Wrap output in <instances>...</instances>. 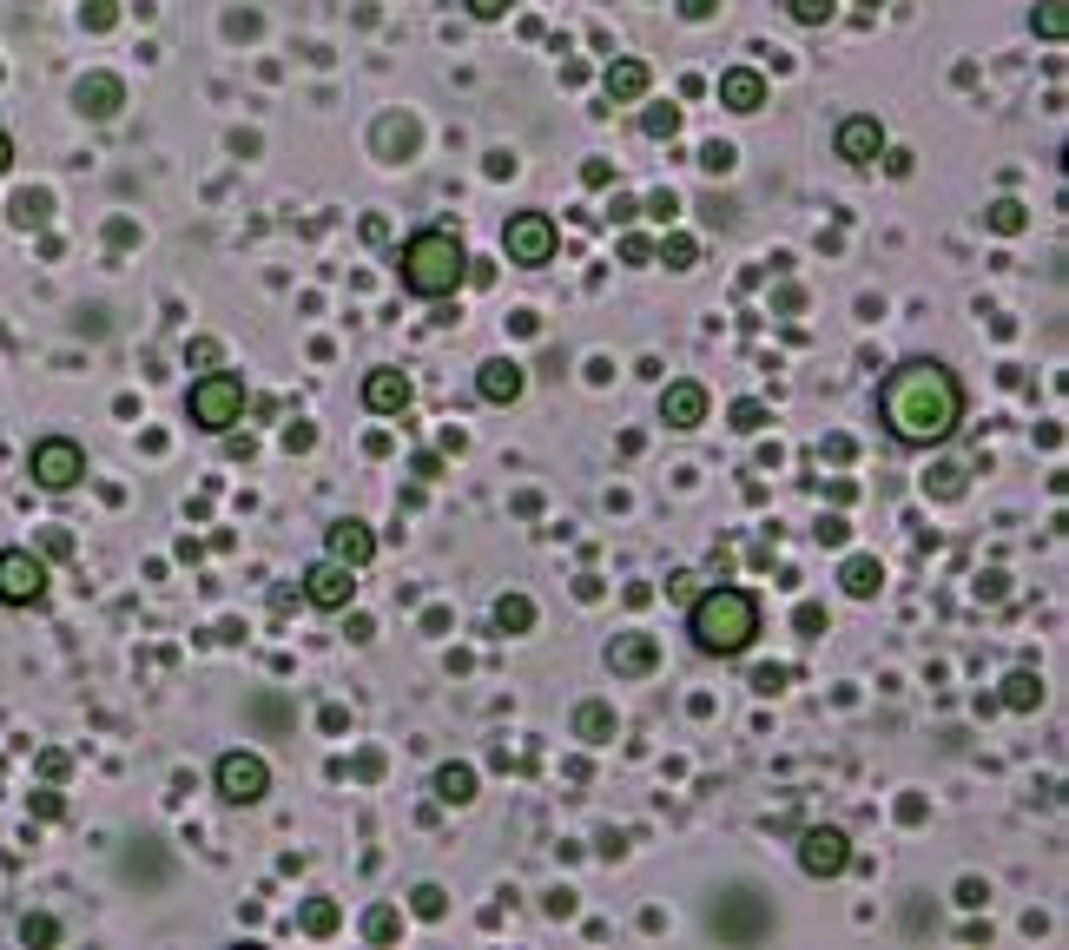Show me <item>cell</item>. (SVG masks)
Listing matches in <instances>:
<instances>
[{
  "instance_id": "6da1fadb",
  "label": "cell",
  "mask_w": 1069,
  "mask_h": 950,
  "mask_svg": "<svg viewBox=\"0 0 1069 950\" xmlns=\"http://www.w3.org/2000/svg\"><path fill=\"white\" fill-rule=\"evenodd\" d=\"M879 410H885V429H892L905 449H938V443H951L958 423H964V390H958V376H951L945 363L912 357V363H898V370L885 376Z\"/></svg>"
},
{
  "instance_id": "7a4b0ae2",
  "label": "cell",
  "mask_w": 1069,
  "mask_h": 950,
  "mask_svg": "<svg viewBox=\"0 0 1069 950\" xmlns=\"http://www.w3.org/2000/svg\"><path fill=\"white\" fill-rule=\"evenodd\" d=\"M687 634H694V647H700V654L733 660V654H746V647H753V634H760V601H753L746 588H713V594H700V601H694Z\"/></svg>"
},
{
  "instance_id": "3957f363",
  "label": "cell",
  "mask_w": 1069,
  "mask_h": 950,
  "mask_svg": "<svg viewBox=\"0 0 1069 950\" xmlns=\"http://www.w3.org/2000/svg\"><path fill=\"white\" fill-rule=\"evenodd\" d=\"M396 271H403V291H410V297H449V291L462 284V271H469V251H462L456 231L436 225V231H416V238L403 244Z\"/></svg>"
},
{
  "instance_id": "277c9868",
  "label": "cell",
  "mask_w": 1069,
  "mask_h": 950,
  "mask_svg": "<svg viewBox=\"0 0 1069 950\" xmlns=\"http://www.w3.org/2000/svg\"><path fill=\"white\" fill-rule=\"evenodd\" d=\"M185 410H192V423L198 429H211V436H225L238 416H244V383L231 376V370H205L198 383H192V396H185Z\"/></svg>"
},
{
  "instance_id": "5b68a950",
  "label": "cell",
  "mask_w": 1069,
  "mask_h": 950,
  "mask_svg": "<svg viewBox=\"0 0 1069 950\" xmlns=\"http://www.w3.org/2000/svg\"><path fill=\"white\" fill-rule=\"evenodd\" d=\"M26 476H33L46 495H66V489L86 482V449H79L73 436H40L33 456H26Z\"/></svg>"
},
{
  "instance_id": "8992f818",
  "label": "cell",
  "mask_w": 1069,
  "mask_h": 950,
  "mask_svg": "<svg viewBox=\"0 0 1069 950\" xmlns=\"http://www.w3.org/2000/svg\"><path fill=\"white\" fill-rule=\"evenodd\" d=\"M713 931H720L727 944H760V938L773 931V905H766L753 885H733V892L713 905Z\"/></svg>"
},
{
  "instance_id": "52a82bcc",
  "label": "cell",
  "mask_w": 1069,
  "mask_h": 950,
  "mask_svg": "<svg viewBox=\"0 0 1069 950\" xmlns=\"http://www.w3.org/2000/svg\"><path fill=\"white\" fill-rule=\"evenodd\" d=\"M555 244H561V231H555V218H548V211H515V218H509V231H502L509 264H548V258H555Z\"/></svg>"
},
{
  "instance_id": "ba28073f",
  "label": "cell",
  "mask_w": 1069,
  "mask_h": 950,
  "mask_svg": "<svg viewBox=\"0 0 1069 950\" xmlns=\"http://www.w3.org/2000/svg\"><path fill=\"white\" fill-rule=\"evenodd\" d=\"M211 779H218V799H225V806H258V799L271 793V766H264L258 753H225V760L211 766Z\"/></svg>"
},
{
  "instance_id": "9c48e42d",
  "label": "cell",
  "mask_w": 1069,
  "mask_h": 950,
  "mask_svg": "<svg viewBox=\"0 0 1069 950\" xmlns=\"http://www.w3.org/2000/svg\"><path fill=\"white\" fill-rule=\"evenodd\" d=\"M46 594V561L33 548H0V608H33Z\"/></svg>"
},
{
  "instance_id": "30bf717a",
  "label": "cell",
  "mask_w": 1069,
  "mask_h": 950,
  "mask_svg": "<svg viewBox=\"0 0 1069 950\" xmlns=\"http://www.w3.org/2000/svg\"><path fill=\"white\" fill-rule=\"evenodd\" d=\"M350 594H357V568H343V561H330V555L304 568V601H310V608L343 614V608H350Z\"/></svg>"
},
{
  "instance_id": "8fae6325",
  "label": "cell",
  "mask_w": 1069,
  "mask_h": 950,
  "mask_svg": "<svg viewBox=\"0 0 1069 950\" xmlns=\"http://www.w3.org/2000/svg\"><path fill=\"white\" fill-rule=\"evenodd\" d=\"M852 865V839L839 832V826H812L806 839H799V872L806 878H839Z\"/></svg>"
},
{
  "instance_id": "7c38bea8",
  "label": "cell",
  "mask_w": 1069,
  "mask_h": 950,
  "mask_svg": "<svg viewBox=\"0 0 1069 950\" xmlns=\"http://www.w3.org/2000/svg\"><path fill=\"white\" fill-rule=\"evenodd\" d=\"M707 410H713V396H707L700 383H687V376L661 390V423H667V429H700Z\"/></svg>"
},
{
  "instance_id": "4fadbf2b",
  "label": "cell",
  "mask_w": 1069,
  "mask_h": 950,
  "mask_svg": "<svg viewBox=\"0 0 1069 950\" xmlns=\"http://www.w3.org/2000/svg\"><path fill=\"white\" fill-rule=\"evenodd\" d=\"M73 106H79L86 119H119V106H126V79H119V73H86V79L73 86Z\"/></svg>"
},
{
  "instance_id": "5bb4252c",
  "label": "cell",
  "mask_w": 1069,
  "mask_h": 950,
  "mask_svg": "<svg viewBox=\"0 0 1069 950\" xmlns=\"http://www.w3.org/2000/svg\"><path fill=\"white\" fill-rule=\"evenodd\" d=\"M885 152V125L872 119V112H852V119H839V159H852V165H872Z\"/></svg>"
},
{
  "instance_id": "9a60e30c",
  "label": "cell",
  "mask_w": 1069,
  "mask_h": 950,
  "mask_svg": "<svg viewBox=\"0 0 1069 950\" xmlns=\"http://www.w3.org/2000/svg\"><path fill=\"white\" fill-rule=\"evenodd\" d=\"M363 410L370 416H403L410 410V376L403 370H370L363 376Z\"/></svg>"
},
{
  "instance_id": "2e32d148",
  "label": "cell",
  "mask_w": 1069,
  "mask_h": 950,
  "mask_svg": "<svg viewBox=\"0 0 1069 950\" xmlns=\"http://www.w3.org/2000/svg\"><path fill=\"white\" fill-rule=\"evenodd\" d=\"M377 555V535H370V522H330V561H343V568H363Z\"/></svg>"
},
{
  "instance_id": "e0dca14e",
  "label": "cell",
  "mask_w": 1069,
  "mask_h": 950,
  "mask_svg": "<svg viewBox=\"0 0 1069 950\" xmlns=\"http://www.w3.org/2000/svg\"><path fill=\"white\" fill-rule=\"evenodd\" d=\"M720 106H733V112H760V106H766V79H760L753 66H727V73H720Z\"/></svg>"
},
{
  "instance_id": "ac0fdd59",
  "label": "cell",
  "mask_w": 1069,
  "mask_h": 950,
  "mask_svg": "<svg viewBox=\"0 0 1069 950\" xmlns=\"http://www.w3.org/2000/svg\"><path fill=\"white\" fill-rule=\"evenodd\" d=\"M654 660H661L654 634H614V647H608V667H614V674H628V680H634V674H647Z\"/></svg>"
},
{
  "instance_id": "d6986e66",
  "label": "cell",
  "mask_w": 1069,
  "mask_h": 950,
  "mask_svg": "<svg viewBox=\"0 0 1069 950\" xmlns=\"http://www.w3.org/2000/svg\"><path fill=\"white\" fill-rule=\"evenodd\" d=\"M522 363H509V357H495V363H482V376H476V390H482V403H515L522 396Z\"/></svg>"
},
{
  "instance_id": "ffe728a7",
  "label": "cell",
  "mask_w": 1069,
  "mask_h": 950,
  "mask_svg": "<svg viewBox=\"0 0 1069 950\" xmlns=\"http://www.w3.org/2000/svg\"><path fill=\"white\" fill-rule=\"evenodd\" d=\"M601 86H608V99H647V59H608V73H601Z\"/></svg>"
},
{
  "instance_id": "44dd1931",
  "label": "cell",
  "mask_w": 1069,
  "mask_h": 950,
  "mask_svg": "<svg viewBox=\"0 0 1069 950\" xmlns=\"http://www.w3.org/2000/svg\"><path fill=\"white\" fill-rule=\"evenodd\" d=\"M839 581H846L852 601H872V594L885 588V568H879V555H852V561L839 568Z\"/></svg>"
},
{
  "instance_id": "7402d4cb",
  "label": "cell",
  "mask_w": 1069,
  "mask_h": 950,
  "mask_svg": "<svg viewBox=\"0 0 1069 950\" xmlns=\"http://www.w3.org/2000/svg\"><path fill=\"white\" fill-rule=\"evenodd\" d=\"M575 740L608 746V740H614V707H608V700H581V707H575Z\"/></svg>"
},
{
  "instance_id": "603a6c76",
  "label": "cell",
  "mask_w": 1069,
  "mask_h": 950,
  "mask_svg": "<svg viewBox=\"0 0 1069 950\" xmlns=\"http://www.w3.org/2000/svg\"><path fill=\"white\" fill-rule=\"evenodd\" d=\"M436 799H443V806H469V799H476V766H462V760L436 766Z\"/></svg>"
},
{
  "instance_id": "cb8c5ba5",
  "label": "cell",
  "mask_w": 1069,
  "mask_h": 950,
  "mask_svg": "<svg viewBox=\"0 0 1069 950\" xmlns=\"http://www.w3.org/2000/svg\"><path fill=\"white\" fill-rule=\"evenodd\" d=\"M377 152H383V159H410V152H416V119L390 112V119L377 125Z\"/></svg>"
},
{
  "instance_id": "d4e9b609",
  "label": "cell",
  "mask_w": 1069,
  "mask_h": 950,
  "mask_svg": "<svg viewBox=\"0 0 1069 950\" xmlns=\"http://www.w3.org/2000/svg\"><path fill=\"white\" fill-rule=\"evenodd\" d=\"M495 627H502V634H528V627H535V601H528V594H502V601H495Z\"/></svg>"
},
{
  "instance_id": "484cf974",
  "label": "cell",
  "mask_w": 1069,
  "mask_h": 950,
  "mask_svg": "<svg viewBox=\"0 0 1069 950\" xmlns=\"http://www.w3.org/2000/svg\"><path fill=\"white\" fill-rule=\"evenodd\" d=\"M1004 707H1011V713H1030V707H1044V680H1037L1030 667H1024V674H1011V680H1004Z\"/></svg>"
},
{
  "instance_id": "4316f807",
  "label": "cell",
  "mask_w": 1069,
  "mask_h": 950,
  "mask_svg": "<svg viewBox=\"0 0 1069 950\" xmlns=\"http://www.w3.org/2000/svg\"><path fill=\"white\" fill-rule=\"evenodd\" d=\"M46 211H53V198H46V192H20V198L7 205V218H13L20 231H40V225H46Z\"/></svg>"
},
{
  "instance_id": "83f0119b",
  "label": "cell",
  "mask_w": 1069,
  "mask_h": 950,
  "mask_svg": "<svg viewBox=\"0 0 1069 950\" xmlns=\"http://www.w3.org/2000/svg\"><path fill=\"white\" fill-rule=\"evenodd\" d=\"M337 925H343V911H337L330 898H310V905H304V931H310V938H337Z\"/></svg>"
},
{
  "instance_id": "f1b7e54d",
  "label": "cell",
  "mask_w": 1069,
  "mask_h": 950,
  "mask_svg": "<svg viewBox=\"0 0 1069 950\" xmlns=\"http://www.w3.org/2000/svg\"><path fill=\"white\" fill-rule=\"evenodd\" d=\"M984 225H991L997 238H1017V231H1024V205H1017V198H997V205L984 211Z\"/></svg>"
},
{
  "instance_id": "f546056e",
  "label": "cell",
  "mask_w": 1069,
  "mask_h": 950,
  "mask_svg": "<svg viewBox=\"0 0 1069 950\" xmlns=\"http://www.w3.org/2000/svg\"><path fill=\"white\" fill-rule=\"evenodd\" d=\"M694 258H700V244H694L687 231H674V238H661V264H667V271H694Z\"/></svg>"
},
{
  "instance_id": "4dcf8cb0",
  "label": "cell",
  "mask_w": 1069,
  "mask_h": 950,
  "mask_svg": "<svg viewBox=\"0 0 1069 950\" xmlns=\"http://www.w3.org/2000/svg\"><path fill=\"white\" fill-rule=\"evenodd\" d=\"M641 132H647V139H674V132H680V106H647V112H641Z\"/></svg>"
},
{
  "instance_id": "1f68e13d",
  "label": "cell",
  "mask_w": 1069,
  "mask_h": 950,
  "mask_svg": "<svg viewBox=\"0 0 1069 950\" xmlns=\"http://www.w3.org/2000/svg\"><path fill=\"white\" fill-rule=\"evenodd\" d=\"M396 931H403V911H390V905H377V911L363 918V938H370V944H390Z\"/></svg>"
},
{
  "instance_id": "d6a6232c",
  "label": "cell",
  "mask_w": 1069,
  "mask_h": 950,
  "mask_svg": "<svg viewBox=\"0 0 1069 950\" xmlns=\"http://www.w3.org/2000/svg\"><path fill=\"white\" fill-rule=\"evenodd\" d=\"M410 911H416V918H443V911H449V892H443V885H416V892H410Z\"/></svg>"
},
{
  "instance_id": "836d02e7",
  "label": "cell",
  "mask_w": 1069,
  "mask_h": 950,
  "mask_svg": "<svg viewBox=\"0 0 1069 950\" xmlns=\"http://www.w3.org/2000/svg\"><path fill=\"white\" fill-rule=\"evenodd\" d=\"M786 13H793L799 26H826V20L839 13V0H786Z\"/></svg>"
},
{
  "instance_id": "e575fe53",
  "label": "cell",
  "mask_w": 1069,
  "mask_h": 950,
  "mask_svg": "<svg viewBox=\"0 0 1069 950\" xmlns=\"http://www.w3.org/2000/svg\"><path fill=\"white\" fill-rule=\"evenodd\" d=\"M1037 33H1044V40H1063V33H1069V7H1063V0H1044V7H1037Z\"/></svg>"
},
{
  "instance_id": "d590c367",
  "label": "cell",
  "mask_w": 1069,
  "mask_h": 950,
  "mask_svg": "<svg viewBox=\"0 0 1069 950\" xmlns=\"http://www.w3.org/2000/svg\"><path fill=\"white\" fill-rule=\"evenodd\" d=\"M733 429H740V436H760V429H766V403L740 396V403H733Z\"/></svg>"
},
{
  "instance_id": "8d00e7d4",
  "label": "cell",
  "mask_w": 1069,
  "mask_h": 950,
  "mask_svg": "<svg viewBox=\"0 0 1069 950\" xmlns=\"http://www.w3.org/2000/svg\"><path fill=\"white\" fill-rule=\"evenodd\" d=\"M79 20H86L92 33H106V26L119 20V7H112V0H86V7H79Z\"/></svg>"
},
{
  "instance_id": "74e56055",
  "label": "cell",
  "mask_w": 1069,
  "mask_h": 950,
  "mask_svg": "<svg viewBox=\"0 0 1069 950\" xmlns=\"http://www.w3.org/2000/svg\"><path fill=\"white\" fill-rule=\"evenodd\" d=\"M733 159H740V152H733V145H720V139H713V145H700V165H707V172H733Z\"/></svg>"
},
{
  "instance_id": "f35d334b",
  "label": "cell",
  "mask_w": 1069,
  "mask_h": 950,
  "mask_svg": "<svg viewBox=\"0 0 1069 950\" xmlns=\"http://www.w3.org/2000/svg\"><path fill=\"white\" fill-rule=\"evenodd\" d=\"M786 680H793V667H760L753 674V694H786Z\"/></svg>"
},
{
  "instance_id": "ab89813d",
  "label": "cell",
  "mask_w": 1069,
  "mask_h": 950,
  "mask_svg": "<svg viewBox=\"0 0 1069 950\" xmlns=\"http://www.w3.org/2000/svg\"><path fill=\"white\" fill-rule=\"evenodd\" d=\"M20 938H26V944H59V925H53V918H26Z\"/></svg>"
},
{
  "instance_id": "60d3db41",
  "label": "cell",
  "mask_w": 1069,
  "mask_h": 950,
  "mask_svg": "<svg viewBox=\"0 0 1069 950\" xmlns=\"http://www.w3.org/2000/svg\"><path fill=\"white\" fill-rule=\"evenodd\" d=\"M925 489H938V495L951 502V495H964V469H938V482L925 476Z\"/></svg>"
},
{
  "instance_id": "b9f144b4",
  "label": "cell",
  "mask_w": 1069,
  "mask_h": 950,
  "mask_svg": "<svg viewBox=\"0 0 1069 950\" xmlns=\"http://www.w3.org/2000/svg\"><path fill=\"white\" fill-rule=\"evenodd\" d=\"M40 548H46L53 561H66V555H73V535H66V528H46V535H40Z\"/></svg>"
},
{
  "instance_id": "7bdbcfd3",
  "label": "cell",
  "mask_w": 1069,
  "mask_h": 950,
  "mask_svg": "<svg viewBox=\"0 0 1069 950\" xmlns=\"http://www.w3.org/2000/svg\"><path fill=\"white\" fill-rule=\"evenodd\" d=\"M647 211L667 225V218H680V198H674V192H654V198H647Z\"/></svg>"
},
{
  "instance_id": "ee69618b",
  "label": "cell",
  "mask_w": 1069,
  "mask_h": 950,
  "mask_svg": "<svg viewBox=\"0 0 1069 950\" xmlns=\"http://www.w3.org/2000/svg\"><path fill=\"white\" fill-rule=\"evenodd\" d=\"M185 357H192V363H198V370H211V363H218V343H211V337H198V343H192V350H185Z\"/></svg>"
},
{
  "instance_id": "f6af8a7d",
  "label": "cell",
  "mask_w": 1069,
  "mask_h": 950,
  "mask_svg": "<svg viewBox=\"0 0 1069 950\" xmlns=\"http://www.w3.org/2000/svg\"><path fill=\"white\" fill-rule=\"evenodd\" d=\"M310 443H317V429H310V423H291V429H284V449H310Z\"/></svg>"
},
{
  "instance_id": "bcb514c9",
  "label": "cell",
  "mask_w": 1069,
  "mask_h": 950,
  "mask_svg": "<svg viewBox=\"0 0 1069 950\" xmlns=\"http://www.w3.org/2000/svg\"><path fill=\"white\" fill-rule=\"evenodd\" d=\"M40 773H46V779H66V753H59V746H46V753H40Z\"/></svg>"
},
{
  "instance_id": "7dc6e473",
  "label": "cell",
  "mask_w": 1069,
  "mask_h": 950,
  "mask_svg": "<svg viewBox=\"0 0 1069 950\" xmlns=\"http://www.w3.org/2000/svg\"><path fill=\"white\" fill-rule=\"evenodd\" d=\"M462 7H469L476 20H502V13H509V0H462Z\"/></svg>"
},
{
  "instance_id": "c3c4849f",
  "label": "cell",
  "mask_w": 1069,
  "mask_h": 950,
  "mask_svg": "<svg viewBox=\"0 0 1069 950\" xmlns=\"http://www.w3.org/2000/svg\"><path fill=\"white\" fill-rule=\"evenodd\" d=\"M621 258H628V264H647V258H654V244H647V238H628V244H621Z\"/></svg>"
},
{
  "instance_id": "681fc988",
  "label": "cell",
  "mask_w": 1069,
  "mask_h": 950,
  "mask_svg": "<svg viewBox=\"0 0 1069 950\" xmlns=\"http://www.w3.org/2000/svg\"><path fill=\"white\" fill-rule=\"evenodd\" d=\"M819 542H832V548H839V542H846V515H826V522H819Z\"/></svg>"
},
{
  "instance_id": "f907efd6",
  "label": "cell",
  "mask_w": 1069,
  "mask_h": 950,
  "mask_svg": "<svg viewBox=\"0 0 1069 950\" xmlns=\"http://www.w3.org/2000/svg\"><path fill=\"white\" fill-rule=\"evenodd\" d=\"M33 812H40V819H59L66 806H59V793H33Z\"/></svg>"
},
{
  "instance_id": "816d5d0a",
  "label": "cell",
  "mask_w": 1069,
  "mask_h": 950,
  "mask_svg": "<svg viewBox=\"0 0 1069 950\" xmlns=\"http://www.w3.org/2000/svg\"><path fill=\"white\" fill-rule=\"evenodd\" d=\"M581 178H588V185H608L614 172H608V159H588V165H581Z\"/></svg>"
},
{
  "instance_id": "f5cc1de1",
  "label": "cell",
  "mask_w": 1069,
  "mask_h": 950,
  "mask_svg": "<svg viewBox=\"0 0 1069 950\" xmlns=\"http://www.w3.org/2000/svg\"><path fill=\"white\" fill-rule=\"evenodd\" d=\"M819 627H826V614H819V608H799V634H806V641H812V634H819Z\"/></svg>"
},
{
  "instance_id": "db71d44e",
  "label": "cell",
  "mask_w": 1069,
  "mask_h": 950,
  "mask_svg": "<svg viewBox=\"0 0 1069 950\" xmlns=\"http://www.w3.org/2000/svg\"><path fill=\"white\" fill-rule=\"evenodd\" d=\"M713 7H720V0H680V13H687V20H713Z\"/></svg>"
},
{
  "instance_id": "11a10c76",
  "label": "cell",
  "mask_w": 1069,
  "mask_h": 950,
  "mask_svg": "<svg viewBox=\"0 0 1069 950\" xmlns=\"http://www.w3.org/2000/svg\"><path fill=\"white\" fill-rule=\"evenodd\" d=\"M7 165H13V139L0 132V172H7Z\"/></svg>"
},
{
  "instance_id": "9f6ffc18",
  "label": "cell",
  "mask_w": 1069,
  "mask_h": 950,
  "mask_svg": "<svg viewBox=\"0 0 1069 950\" xmlns=\"http://www.w3.org/2000/svg\"><path fill=\"white\" fill-rule=\"evenodd\" d=\"M865 7H885V0H865Z\"/></svg>"
}]
</instances>
